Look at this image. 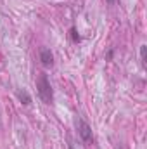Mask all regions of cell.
I'll return each mask as SVG.
<instances>
[{"label":"cell","mask_w":147,"mask_h":149,"mask_svg":"<svg viewBox=\"0 0 147 149\" xmlns=\"http://www.w3.org/2000/svg\"><path fill=\"white\" fill-rule=\"evenodd\" d=\"M146 50H147V47H146V45H142V47H140V57H142V64H146Z\"/></svg>","instance_id":"8992f818"},{"label":"cell","mask_w":147,"mask_h":149,"mask_svg":"<svg viewBox=\"0 0 147 149\" xmlns=\"http://www.w3.org/2000/svg\"><path fill=\"white\" fill-rule=\"evenodd\" d=\"M106 2H107V3H114V2H116V0H106Z\"/></svg>","instance_id":"ba28073f"},{"label":"cell","mask_w":147,"mask_h":149,"mask_svg":"<svg viewBox=\"0 0 147 149\" xmlns=\"http://www.w3.org/2000/svg\"><path fill=\"white\" fill-rule=\"evenodd\" d=\"M112 54H114V50H109V52H107V59H111V57H112Z\"/></svg>","instance_id":"52a82bcc"},{"label":"cell","mask_w":147,"mask_h":149,"mask_svg":"<svg viewBox=\"0 0 147 149\" xmlns=\"http://www.w3.org/2000/svg\"><path fill=\"white\" fill-rule=\"evenodd\" d=\"M17 97H19V101H21L24 106L31 104V97H30V94H28L26 90H17Z\"/></svg>","instance_id":"277c9868"},{"label":"cell","mask_w":147,"mask_h":149,"mask_svg":"<svg viewBox=\"0 0 147 149\" xmlns=\"http://www.w3.org/2000/svg\"><path fill=\"white\" fill-rule=\"evenodd\" d=\"M37 90H38V95L40 99L45 102V104H52L54 101V94H52V87H50V81L47 78V74L42 73L37 80Z\"/></svg>","instance_id":"6da1fadb"},{"label":"cell","mask_w":147,"mask_h":149,"mask_svg":"<svg viewBox=\"0 0 147 149\" xmlns=\"http://www.w3.org/2000/svg\"><path fill=\"white\" fill-rule=\"evenodd\" d=\"M40 61H42V64L45 68H50L54 64V56H52L50 49H42L40 50Z\"/></svg>","instance_id":"3957f363"},{"label":"cell","mask_w":147,"mask_h":149,"mask_svg":"<svg viewBox=\"0 0 147 149\" xmlns=\"http://www.w3.org/2000/svg\"><path fill=\"white\" fill-rule=\"evenodd\" d=\"M69 149H74V148H71V146H69Z\"/></svg>","instance_id":"9c48e42d"},{"label":"cell","mask_w":147,"mask_h":149,"mask_svg":"<svg viewBox=\"0 0 147 149\" xmlns=\"http://www.w3.org/2000/svg\"><path fill=\"white\" fill-rule=\"evenodd\" d=\"M69 33H71V38H73V42H80V35H78L76 28H71V30H69Z\"/></svg>","instance_id":"5b68a950"},{"label":"cell","mask_w":147,"mask_h":149,"mask_svg":"<svg viewBox=\"0 0 147 149\" xmlns=\"http://www.w3.org/2000/svg\"><path fill=\"white\" fill-rule=\"evenodd\" d=\"M78 134H80V137H81V141L85 144H90L92 142V128H90V125L87 121L78 120Z\"/></svg>","instance_id":"7a4b0ae2"}]
</instances>
